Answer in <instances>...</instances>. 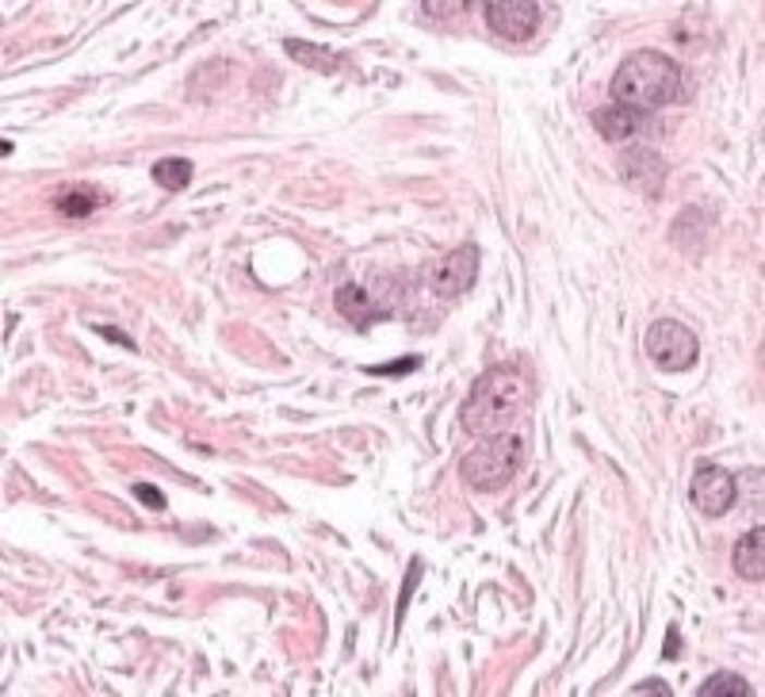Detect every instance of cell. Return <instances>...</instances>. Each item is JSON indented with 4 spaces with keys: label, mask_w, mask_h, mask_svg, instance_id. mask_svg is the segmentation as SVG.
Masks as SVG:
<instances>
[{
    "label": "cell",
    "mask_w": 765,
    "mask_h": 697,
    "mask_svg": "<svg viewBox=\"0 0 765 697\" xmlns=\"http://www.w3.org/2000/svg\"><path fill=\"white\" fill-rule=\"evenodd\" d=\"M532 384L524 380L521 369L509 364H494L475 380L471 395L460 407V425L475 437H494V433H509V425L529 410Z\"/></svg>",
    "instance_id": "cell-1"
},
{
    "label": "cell",
    "mask_w": 765,
    "mask_h": 697,
    "mask_svg": "<svg viewBox=\"0 0 765 697\" xmlns=\"http://www.w3.org/2000/svg\"><path fill=\"white\" fill-rule=\"evenodd\" d=\"M612 104L640 111H658L681 93V65L663 50H635L620 62L617 77H612Z\"/></svg>",
    "instance_id": "cell-2"
},
{
    "label": "cell",
    "mask_w": 765,
    "mask_h": 697,
    "mask_svg": "<svg viewBox=\"0 0 765 697\" xmlns=\"http://www.w3.org/2000/svg\"><path fill=\"white\" fill-rule=\"evenodd\" d=\"M521 460L524 441L513 433H494L460 456V479L471 491H501L521 471Z\"/></svg>",
    "instance_id": "cell-3"
},
{
    "label": "cell",
    "mask_w": 765,
    "mask_h": 697,
    "mask_svg": "<svg viewBox=\"0 0 765 697\" xmlns=\"http://www.w3.org/2000/svg\"><path fill=\"white\" fill-rule=\"evenodd\" d=\"M643 349H647V361L655 364L658 372H689L696 364V357H701L696 334L685 322H673V319L651 322L647 337H643Z\"/></svg>",
    "instance_id": "cell-4"
},
{
    "label": "cell",
    "mask_w": 765,
    "mask_h": 697,
    "mask_svg": "<svg viewBox=\"0 0 765 697\" xmlns=\"http://www.w3.org/2000/svg\"><path fill=\"white\" fill-rule=\"evenodd\" d=\"M734 494H739V479L731 471L716 468V464H701L689 479V502L701 509L704 517H719L734 506Z\"/></svg>",
    "instance_id": "cell-5"
},
{
    "label": "cell",
    "mask_w": 765,
    "mask_h": 697,
    "mask_svg": "<svg viewBox=\"0 0 765 697\" xmlns=\"http://www.w3.org/2000/svg\"><path fill=\"white\" fill-rule=\"evenodd\" d=\"M475 276H478V250L475 245H460V250H452L448 257H440L429 268V288L437 299H460L475 284Z\"/></svg>",
    "instance_id": "cell-6"
},
{
    "label": "cell",
    "mask_w": 765,
    "mask_h": 697,
    "mask_svg": "<svg viewBox=\"0 0 765 697\" xmlns=\"http://www.w3.org/2000/svg\"><path fill=\"white\" fill-rule=\"evenodd\" d=\"M539 4L536 0H490L486 4V24L494 27V35L509 43H529L539 32Z\"/></svg>",
    "instance_id": "cell-7"
},
{
    "label": "cell",
    "mask_w": 765,
    "mask_h": 697,
    "mask_svg": "<svg viewBox=\"0 0 765 697\" xmlns=\"http://www.w3.org/2000/svg\"><path fill=\"white\" fill-rule=\"evenodd\" d=\"M620 177H624L632 189H640L643 196H658V189H663V157L655 154V149H628L624 157H620Z\"/></svg>",
    "instance_id": "cell-8"
},
{
    "label": "cell",
    "mask_w": 765,
    "mask_h": 697,
    "mask_svg": "<svg viewBox=\"0 0 765 697\" xmlns=\"http://www.w3.org/2000/svg\"><path fill=\"white\" fill-rule=\"evenodd\" d=\"M594 127L605 142H632L647 127V119L640 111L624 108V104H605V108L594 111Z\"/></svg>",
    "instance_id": "cell-9"
},
{
    "label": "cell",
    "mask_w": 765,
    "mask_h": 697,
    "mask_svg": "<svg viewBox=\"0 0 765 697\" xmlns=\"http://www.w3.org/2000/svg\"><path fill=\"white\" fill-rule=\"evenodd\" d=\"M333 303H337V311H341L349 322H356L360 329H367L372 322L387 319V314L379 311V303L372 299V291L360 288V284H341L337 296H333Z\"/></svg>",
    "instance_id": "cell-10"
},
{
    "label": "cell",
    "mask_w": 765,
    "mask_h": 697,
    "mask_svg": "<svg viewBox=\"0 0 765 697\" xmlns=\"http://www.w3.org/2000/svg\"><path fill=\"white\" fill-rule=\"evenodd\" d=\"M734 575L746 582H762L765 579V529L754 526L731 552Z\"/></svg>",
    "instance_id": "cell-11"
},
{
    "label": "cell",
    "mask_w": 765,
    "mask_h": 697,
    "mask_svg": "<svg viewBox=\"0 0 765 697\" xmlns=\"http://www.w3.org/2000/svg\"><path fill=\"white\" fill-rule=\"evenodd\" d=\"M108 204V196H104L100 189H93V184H77V189H62L54 196V207L58 215H65V219H85V215H93L96 207Z\"/></svg>",
    "instance_id": "cell-12"
},
{
    "label": "cell",
    "mask_w": 765,
    "mask_h": 697,
    "mask_svg": "<svg viewBox=\"0 0 765 697\" xmlns=\"http://www.w3.org/2000/svg\"><path fill=\"white\" fill-rule=\"evenodd\" d=\"M192 172H196V165L187 161V157H161V161L154 165V181L169 192H180V189H187Z\"/></svg>",
    "instance_id": "cell-13"
},
{
    "label": "cell",
    "mask_w": 765,
    "mask_h": 697,
    "mask_svg": "<svg viewBox=\"0 0 765 697\" xmlns=\"http://www.w3.org/2000/svg\"><path fill=\"white\" fill-rule=\"evenodd\" d=\"M696 694H701V697H750V682L742 678V674L719 671V674H708Z\"/></svg>",
    "instance_id": "cell-14"
},
{
    "label": "cell",
    "mask_w": 765,
    "mask_h": 697,
    "mask_svg": "<svg viewBox=\"0 0 765 697\" xmlns=\"http://www.w3.org/2000/svg\"><path fill=\"white\" fill-rule=\"evenodd\" d=\"M422 364V357H406V361H394V364H379V369H367L372 376H402V372H414Z\"/></svg>",
    "instance_id": "cell-15"
},
{
    "label": "cell",
    "mask_w": 765,
    "mask_h": 697,
    "mask_svg": "<svg viewBox=\"0 0 765 697\" xmlns=\"http://www.w3.org/2000/svg\"><path fill=\"white\" fill-rule=\"evenodd\" d=\"M467 9V4H460V0H448V4H437V0H425L422 12H429V16L445 20V16H460V12Z\"/></svg>",
    "instance_id": "cell-16"
},
{
    "label": "cell",
    "mask_w": 765,
    "mask_h": 697,
    "mask_svg": "<svg viewBox=\"0 0 765 697\" xmlns=\"http://www.w3.org/2000/svg\"><path fill=\"white\" fill-rule=\"evenodd\" d=\"M134 494H138V498L146 502L149 509H161L165 506V494L157 491V486H149V483H134Z\"/></svg>",
    "instance_id": "cell-17"
},
{
    "label": "cell",
    "mask_w": 765,
    "mask_h": 697,
    "mask_svg": "<svg viewBox=\"0 0 765 697\" xmlns=\"http://www.w3.org/2000/svg\"><path fill=\"white\" fill-rule=\"evenodd\" d=\"M632 694H635V697H643V694H663V697H670V686H666L663 678H647V682H640V686H632Z\"/></svg>",
    "instance_id": "cell-18"
},
{
    "label": "cell",
    "mask_w": 765,
    "mask_h": 697,
    "mask_svg": "<svg viewBox=\"0 0 765 697\" xmlns=\"http://www.w3.org/2000/svg\"><path fill=\"white\" fill-rule=\"evenodd\" d=\"M678 648H681V636H678V628H670V636H666V651H663V659H678Z\"/></svg>",
    "instance_id": "cell-19"
}]
</instances>
